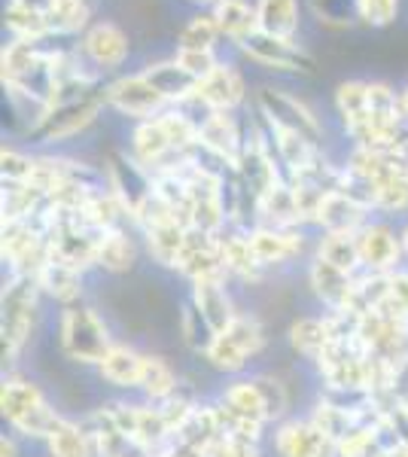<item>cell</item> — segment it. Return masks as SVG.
<instances>
[{
  "label": "cell",
  "mask_w": 408,
  "mask_h": 457,
  "mask_svg": "<svg viewBox=\"0 0 408 457\" xmlns=\"http://www.w3.org/2000/svg\"><path fill=\"white\" fill-rule=\"evenodd\" d=\"M0 411H4L10 430L21 439L46 442L49 433L62 421V411L43 394V387L28 375L10 372L0 387Z\"/></svg>",
  "instance_id": "cell-1"
},
{
  "label": "cell",
  "mask_w": 408,
  "mask_h": 457,
  "mask_svg": "<svg viewBox=\"0 0 408 457\" xmlns=\"http://www.w3.org/2000/svg\"><path fill=\"white\" fill-rule=\"evenodd\" d=\"M40 284L37 278L10 275L0 296V338H4V363L16 366L19 353L28 348V342L37 333L40 320Z\"/></svg>",
  "instance_id": "cell-2"
},
{
  "label": "cell",
  "mask_w": 408,
  "mask_h": 457,
  "mask_svg": "<svg viewBox=\"0 0 408 457\" xmlns=\"http://www.w3.org/2000/svg\"><path fill=\"white\" fill-rule=\"evenodd\" d=\"M55 333L62 357L77 366H92V370H98V363L116 345L113 336H110L107 320H104V314L92 302H77V305L62 308Z\"/></svg>",
  "instance_id": "cell-3"
},
{
  "label": "cell",
  "mask_w": 408,
  "mask_h": 457,
  "mask_svg": "<svg viewBox=\"0 0 408 457\" xmlns=\"http://www.w3.org/2000/svg\"><path fill=\"white\" fill-rule=\"evenodd\" d=\"M271 448L278 457H338V442L326 436L308 415L274 424Z\"/></svg>",
  "instance_id": "cell-4"
},
{
  "label": "cell",
  "mask_w": 408,
  "mask_h": 457,
  "mask_svg": "<svg viewBox=\"0 0 408 457\" xmlns=\"http://www.w3.org/2000/svg\"><path fill=\"white\" fill-rule=\"evenodd\" d=\"M357 247H360L362 271H372V275H390V271L403 269V260H405L403 235H396L390 226L366 223L357 232Z\"/></svg>",
  "instance_id": "cell-5"
},
{
  "label": "cell",
  "mask_w": 408,
  "mask_h": 457,
  "mask_svg": "<svg viewBox=\"0 0 408 457\" xmlns=\"http://www.w3.org/2000/svg\"><path fill=\"white\" fill-rule=\"evenodd\" d=\"M110 193L125 204L131 223H135L137 211L144 208L146 198L155 193V177L150 168H144L137 159L113 153V156H110Z\"/></svg>",
  "instance_id": "cell-6"
},
{
  "label": "cell",
  "mask_w": 408,
  "mask_h": 457,
  "mask_svg": "<svg viewBox=\"0 0 408 457\" xmlns=\"http://www.w3.org/2000/svg\"><path fill=\"white\" fill-rule=\"evenodd\" d=\"M259 107L269 116L271 129H287L296 131V135L308 137V141H321V125L311 116L308 107H302L296 98H289L284 92H271V88H262L259 92Z\"/></svg>",
  "instance_id": "cell-7"
},
{
  "label": "cell",
  "mask_w": 408,
  "mask_h": 457,
  "mask_svg": "<svg viewBox=\"0 0 408 457\" xmlns=\"http://www.w3.org/2000/svg\"><path fill=\"white\" fill-rule=\"evenodd\" d=\"M250 247H254L259 269L269 271V269H278V265L299 260L305 241H302V235L296 232V228L256 226V228H250Z\"/></svg>",
  "instance_id": "cell-8"
},
{
  "label": "cell",
  "mask_w": 408,
  "mask_h": 457,
  "mask_svg": "<svg viewBox=\"0 0 408 457\" xmlns=\"http://www.w3.org/2000/svg\"><path fill=\"white\" fill-rule=\"evenodd\" d=\"M98 113V101L95 98H77L64 101V104H52L46 113L40 116L34 135L43 141H64V137L77 135L79 129H86Z\"/></svg>",
  "instance_id": "cell-9"
},
{
  "label": "cell",
  "mask_w": 408,
  "mask_h": 457,
  "mask_svg": "<svg viewBox=\"0 0 408 457\" xmlns=\"http://www.w3.org/2000/svg\"><path fill=\"white\" fill-rule=\"evenodd\" d=\"M354 284H357V275H347L317 256L308 265V287L326 312H347L354 299Z\"/></svg>",
  "instance_id": "cell-10"
},
{
  "label": "cell",
  "mask_w": 408,
  "mask_h": 457,
  "mask_svg": "<svg viewBox=\"0 0 408 457\" xmlns=\"http://www.w3.org/2000/svg\"><path fill=\"white\" fill-rule=\"evenodd\" d=\"M235 171H238V177H241L244 193H250V202H254V208H256L259 198L269 193L271 187H278V183H280L278 168H274L271 156L265 153V146L259 144L256 137L250 144H244L241 159H238V165H235Z\"/></svg>",
  "instance_id": "cell-11"
},
{
  "label": "cell",
  "mask_w": 408,
  "mask_h": 457,
  "mask_svg": "<svg viewBox=\"0 0 408 457\" xmlns=\"http://www.w3.org/2000/svg\"><path fill=\"white\" fill-rule=\"evenodd\" d=\"M232 281L229 278H207V281H196L189 284V299L192 305L202 312L207 320L213 323V329L222 333L229 327L238 308H235V299H232Z\"/></svg>",
  "instance_id": "cell-12"
},
{
  "label": "cell",
  "mask_w": 408,
  "mask_h": 457,
  "mask_svg": "<svg viewBox=\"0 0 408 457\" xmlns=\"http://www.w3.org/2000/svg\"><path fill=\"white\" fill-rule=\"evenodd\" d=\"M241 43H244V49L256 58V62L269 64V68H287V71H311L314 68V62H311L299 46H293L287 37L254 31L247 40H241Z\"/></svg>",
  "instance_id": "cell-13"
},
{
  "label": "cell",
  "mask_w": 408,
  "mask_h": 457,
  "mask_svg": "<svg viewBox=\"0 0 408 457\" xmlns=\"http://www.w3.org/2000/svg\"><path fill=\"white\" fill-rule=\"evenodd\" d=\"M144 357H146L144 351L116 342L95 372H98V378L104 381V385H110L116 390H140V378H144Z\"/></svg>",
  "instance_id": "cell-14"
},
{
  "label": "cell",
  "mask_w": 408,
  "mask_h": 457,
  "mask_svg": "<svg viewBox=\"0 0 408 457\" xmlns=\"http://www.w3.org/2000/svg\"><path fill=\"white\" fill-rule=\"evenodd\" d=\"M366 211V204L357 202L354 195H347L345 189H332V193H326L321 208H317L314 223L323 232H360L369 217Z\"/></svg>",
  "instance_id": "cell-15"
},
{
  "label": "cell",
  "mask_w": 408,
  "mask_h": 457,
  "mask_svg": "<svg viewBox=\"0 0 408 457\" xmlns=\"http://www.w3.org/2000/svg\"><path fill=\"white\" fill-rule=\"evenodd\" d=\"M198 146L211 153V156H220L222 162H229V165H238L244 141H241L238 125L232 122V116L217 110V113L204 116V122L198 125Z\"/></svg>",
  "instance_id": "cell-16"
},
{
  "label": "cell",
  "mask_w": 408,
  "mask_h": 457,
  "mask_svg": "<svg viewBox=\"0 0 408 457\" xmlns=\"http://www.w3.org/2000/svg\"><path fill=\"white\" fill-rule=\"evenodd\" d=\"M37 284H40L43 296L58 302L62 308L86 302V271L73 269V265L49 260L40 275H37Z\"/></svg>",
  "instance_id": "cell-17"
},
{
  "label": "cell",
  "mask_w": 408,
  "mask_h": 457,
  "mask_svg": "<svg viewBox=\"0 0 408 457\" xmlns=\"http://www.w3.org/2000/svg\"><path fill=\"white\" fill-rule=\"evenodd\" d=\"M332 320L329 314H305L299 320L289 323V345L308 363H317L323 357V351L332 345Z\"/></svg>",
  "instance_id": "cell-18"
},
{
  "label": "cell",
  "mask_w": 408,
  "mask_h": 457,
  "mask_svg": "<svg viewBox=\"0 0 408 457\" xmlns=\"http://www.w3.org/2000/svg\"><path fill=\"white\" fill-rule=\"evenodd\" d=\"M220 253H222V269H226L229 281L250 287L262 278V269L256 265L254 247H250V232H222Z\"/></svg>",
  "instance_id": "cell-19"
},
{
  "label": "cell",
  "mask_w": 408,
  "mask_h": 457,
  "mask_svg": "<svg viewBox=\"0 0 408 457\" xmlns=\"http://www.w3.org/2000/svg\"><path fill=\"white\" fill-rule=\"evenodd\" d=\"M107 101L116 110H122V113L146 120V116H153L155 110L162 107L165 98H162V95L153 88V83H146L144 77H129V79H120V83H113L107 88Z\"/></svg>",
  "instance_id": "cell-20"
},
{
  "label": "cell",
  "mask_w": 408,
  "mask_h": 457,
  "mask_svg": "<svg viewBox=\"0 0 408 457\" xmlns=\"http://www.w3.org/2000/svg\"><path fill=\"white\" fill-rule=\"evenodd\" d=\"M174 141L168 135L165 120H146L140 122V129L135 131V159L144 168H153V171H162L165 165H171L168 156H174ZM180 156V153H177Z\"/></svg>",
  "instance_id": "cell-21"
},
{
  "label": "cell",
  "mask_w": 408,
  "mask_h": 457,
  "mask_svg": "<svg viewBox=\"0 0 408 457\" xmlns=\"http://www.w3.org/2000/svg\"><path fill=\"white\" fill-rule=\"evenodd\" d=\"M49 457H98L95 452V436L88 421H77V418L64 415L49 439L43 442Z\"/></svg>",
  "instance_id": "cell-22"
},
{
  "label": "cell",
  "mask_w": 408,
  "mask_h": 457,
  "mask_svg": "<svg viewBox=\"0 0 408 457\" xmlns=\"http://www.w3.org/2000/svg\"><path fill=\"white\" fill-rule=\"evenodd\" d=\"M137 262V245L129 238L125 228H110L101 232L98 238V256H95V269H104L110 275H125Z\"/></svg>",
  "instance_id": "cell-23"
},
{
  "label": "cell",
  "mask_w": 408,
  "mask_h": 457,
  "mask_svg": "<svg viewBox=\"0 0 408 457\" xmlns=\"http://www.w3.org/2000/svg\"><path fill=\"white\" fill-rule=\"evenodd\" d=\"M183 387L180 375L171 366V360L159 357V353H146L144 357V378H140V390L137 394L150 403H165L177 390Z\"/></svg>",
  "instance_id": "cell-24"
},
{
  "label": "cell",
  "mask_w": 408,
  "mask_h": 457,
  "mask_svg": "<svg viewBox=\"0 0 408 457\" xmlns=\"http://www.w3.org/2000/svg\"><path fill=\"white\" fill-rule=\"evenodd\" d=\"M241 79L232 68H213V73H207L198 86V101L204 107H211V113H226L229 107H235L241 101Z\"/></svg>",
  "instance_id": "cell-25"
},
{
  "label": "cell",
  "mask_w": 408,
  "mask_h": 457,
  "mask_svg": "<svg viewBox=\"0 0 408 457\" xmlns=\"http://www.w3.org/2000/svg\"><path fill=\"white\" fill-rule=\"evenodd\" d=\"M187 232L189 228L183 223H165V226H153L144 228L146 250H150L153 262H159L162 269H174L180 265L183 247H187Z\"/></svg>",
  "instance_id": "cell-26"
},
{
  "label": "cell",
  "mask_w": 408,
  "mask_h": 457,
  "mask_svg": "<svg viewBox=\"0 0 408 457\" xmlns=\"http://www.w3.org/2000/svg\"><path fill=\"white\" fill-rule=\"evenodd\" d=\"M177 336H180L183 348L192 351L196 357H204L207 348H211L213 338H217L220 333L213 329V323L207 320V317L192 305V299L187 296L180 305V312H177Z\"/></svg>",
  "instance_id": "cell-27"
},
{
  "label": "cell",
  "mask_w": 408,
  "mask_h": 457,
  "mask_svg": "<svg viewBox=\"0 0 408 457\" xmlns=\"http://www.w3.org/2000/svg\"><path fill=\"white\" fill-rule=\"evenodd\" d=\"M140 77H144L146 83H153V88L162 98H177V101L196 98L198 86H202L189 71H183L180 64H155V68H146Z\"/></svg>",
  "instance_id": "cell-28"
},
{
  "label": "cell",
  "mask_w": 408,
  "mask_h": 457,
  "mask_svg": "<svg viewBox=\"0 0 408 457\" xmlns=\"http://www.w3.org/2000/svg\"><path fill=\"white\" fill-rule=\"evenodd\" d=\"M314 256L329 265H336L341 271H347V275H360L362 271L357 232H323Z\"/></svg>",
  "instance_id": "cell-29"
},
{
  "label": "cell",
  "mask_w": 408,
  "mask_h": 457,
  "mask_svg": "<svg viewBox=\"0 0 408 457\" xmlns=\"http://www.w3.org/2000/svg\"><path fill=\"white\" fill-rule=\"evenodd\" d=\"M220 336H226L229 342H232L235 348H241L250 360L259 357L262 348H265V327H262V320H259L256 314H250V312H241V308H238V314L229 320V327L222 329Z\"/></svg>",
  "instance_id": "cell-30"
},
{
  "label": "cell",
  "mask_w": 408,
  "mask_h": 457,
  "mask_svg": "<svg viewBox=\"0 0 408 457\" xmlns=\"http://www.w3.org/2000/svg\"><path fill=\"white\" fill-rule=\"evenodd\" d=\"M86 49L98 64H104V68H113V64H120L125 58V53H129V43H125V37L116 31L113 25H98L92 34L86 37Z\"/></svg>",
  "instance_id": "cell-31"
},
{
  "label": "cell",
  "mask_w": 408,
  "mask_h": 457,
  "mask_svg": "<svg viewBox=\"0 0 408 457\" xmlns=\"http://www.w3.org/2000/svg\"><path fill=\"white\" fill-rule=\"evenodd\" d=\"M259 31L274 34V37H287L296 31L299 19H296V0H262L256 12Z\"/></svg>",
  "instance_id": "cell-32"
},
{
  "label": "cell",
  "mask_w": 408,
  "mask_h": 457,
  "mask_svg": "<svg viewBox=\"0 0 408 457\" xmlns=\"http://www.w3.org/2000/svg\"><path fill=\"white\" fill-rule=\"evenodd\" d=\"M217 25H220V31H226L229 37H238V40H247L250 34L259 31L256 16L241 0H222L217 10Z\"/></svg>",
  "instance_id": "cell-33"
},
{
  "label": "cell",
  "mask_w": 408,
  "mask_h": 457,
  "mask_svg": "<svg viewBox=\"0 0 408 457\" xmlns=\"http://www.w3.org/2000/svg\"><path fill=\"white\" fill-rule=\"evenodd\" d=\"M204 363L211 366L213 372H220V375H241L244 370H247V363H250V357L244 353L241 348H235L232 342H229L226 336H217L213 338V345L207 348L204 353Z\"/></svg>",
  "instance_id": "cell-34"
},
{
  "label": "cell",
  "mask_w": 408,
  "mask_h": 457,
  "mask_svg": "<svg viewBox=\"0 0 408 457\" xmlns=\"http://www.w3.org/2000/svg\"><path fill=\"white\" fill-rule=\"evenodd\" d=\"M338 110L347 122V131L369 122V86L366 83H345L338 88Z\"/></svg>",
  "instance_id": "cell-35"
},
{
  "label": "cell",
  "mask_w": 408,
  "mask_h": 457,
  "mask_svg": "<svg viewBox=\"0 0 408 457\" xmlns=\"http://www.w3.org/2000/svg\"><path fill=\"white\" fill-rule=\"evenodd\" d=\"M381 308L399 317V320H408V269L387 275V299H384Z\"/></svg>",
  "instance_id": "cell-36"
},
{
  "label": "cell",
  "mask_w": 408,
  "mask_h": 457,
  "mask_svg": "<svg viewBox=\"0 0 408 457\" xmlns=\"http://www.w3.org/2000/svg\"><path fill=\"white\" fill-rule=\"evenodd\" d=\"M86 21V6L79 0H55L52 10L46 12V25L58 28V31H71Z\"/></svg>",
  "instance_id": "cell-37"
},
{
  "label": "cell",
  "mask_w": 408,
  "mask_h": 457,
  "mask_svg": "<svg viewBox=\"0 0 408 457\" xmlns=\"http://www.w3.org/2000/svg\"><path fill=\"white\" fill-rule=\"evenodd\" d=\"M4 180L12 183V187H28L34 180V171H37V159H28L21 156L16 150H4Z\"/></svg>",
  "instance_id": "cell-38"
},
{
  "label": "cell",
  "mask_w": 408,
  "mask_h": 457,
  "mask_svg": "<svg viewBox=\"0 0 408 457\" xmlns=\"http://www.w3.org/2000/svg\"><path fill=\"white\" fill-rule=\"evenodd\" d=\"M220 25H217V16H202L196 19L187 31L180 34V49H211L213 37H217Z\"/></svg>",
  "instance_id": "cell-39"
},
{
  "label": "cell",
  "mask_w": 408,
  "mask_h": 457,
  "mask_svg": "<svg viewBox=\"0 0 408 457\" xmlns=\"http://www.w3.org/2000/svg\"><path fill=\"white\" fill-rule=\"evenodd\" d=\"M177 64H180L183 71H189L192 77L202 83V79L207 77V73H213V55L211 49H180V55H177Z\"/></svg>",
  "instance_id": "cell-40"
},
{
  "label": "cell",
  "mask_w": 408,
  "mask_h": 457,
  "mask_svg": "<svg viewBox=\"0 0 408 457\" xmlns=\"http://www.w3.org/2000/svg\"><path fill=\"white\" fill-rule=\"evenodd\" d=\"M207 457H259V442L238 439V436H222L217 445L211 448Z\"/></svg>",
  "instance_id": "cell-41"
},
{
  "label": "cell",
  "mask_w": 408,
  "mask_h": 457,
  "mask_svg": "<svg viewBox=\"0 0 408 457\" xmlns=\"http://www.w3.org/2000/svg\"><path fill=\"white\" fill-rule=\"evenodd\" d=\"M399 0H360V16L369 21V25H387V21L396 16Z\"/></svg>",
  "instance_id": "cell-42"
},
{
  "label": "cell",
  "mask_w": 408,
  "mask_h": 457,
  "mask_svg": "<svg viewBox=\"0 0 408 457\" xmlns=\"http://www.w3.org/2000/svg\"><path fill=\"white\" fill-rule=\"evenodd\" d=\"M314 6H317V12H321L323 19L345 21L347 16H351L354 6L360 10V0H357V4H351V0H314Z\"/></svg>",
  "instance_id": "cell-43"
},
{
  "label": "cell",
  "mask_w": 408,
  "mask_h": 457,
  "mask_svg": "<svg viewBox=\"0 0 408 457\" xmlns=\"http://www.w3.org/2000/svg\"><path fill=\"white\" fill-rule=\"evenodd\" d=\"M52 4H55V0H16V6H21V10L40 12V16H46L52 10Z\"/></svg>",
  "instance_id": "cell-44"
},
{
  "label": "cell",
  "mask_w": 408,
  "mask_h": 457,
  "mask_svg": "<svg viewBox=\"0 0 408 457\" xmlns=\"http://www.w3.org/2000/svg\"><path fill=\"white\" fill-rule=\"evenodd\" d=\"M0 454H4V457H16L19 454L16 436H4V439H0Z\"/></svg>",
  "instance_id": "cell-45"
},
{
  "label": "cell",
  "mask_w": 408,
  "mask_h": 457,
  "mask_svg": "<svg viewBox=\"0 0 408 457\" xmlns=\"http://www.w3.org/2000/svg\"><path fill=\"white\" fill-rule=\"evenodd\" d=\"M393 445V442H390ZM390 445H384V448H378V452L372 454V457H390Z\"/></svg>",
  "instance_id": "cell-46"
},
{
  "label": "cell",
  "mask_w": 408,
  "mask_h": 457,
  "mask_svg": "<svg viewBox=\"0 0 408 457\" xmlns=\"http://www.w3.org/2000/svg\"><path fill=\"white\" fill-rule=\"evenodd\" d=\"M399 235H403V250H405V260H408V226H405Z\"/></svg>",
  "instance_id": "cell-47"
},
{
  "label": "cell",
  "mask_w": 408,
  "mask_h": 457,
  "mask_svg": "<svg viewBox=\"0 0 408 457\" xmlns=\"http://www.w3.org/2000/svg\"><path fill=\"white\" fill-rule=\"evenodd\" d=\"M399 107H403V116H408V92L403 95V101H399Z\"/></svg>",
  "instance_id": "cell-48"
},
{
  "label": "cell",
  "mask_w": 408,
  "mask_h": 457,
  "mask_svg": "<svg viewBox=\"0 0 408 457\" xmlns=\"http://www.w3.org/2000/svg\"><path fill=\"white\" fill-rule=\"evenodd\" d=\"M202 4H211V0H202Z\"/></svg>",
  "instance_id": "cell-49"
}]
</instances>
